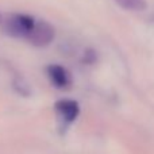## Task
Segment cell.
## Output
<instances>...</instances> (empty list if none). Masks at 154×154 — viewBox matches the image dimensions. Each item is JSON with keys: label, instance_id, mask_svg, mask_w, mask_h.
<instances>
[{"label": "cell", "instance_id": "obj_1", "mask_svg": "<svg viewBox=\"0 0 154 154\" xmlns=\"http://www.w3.org/2000/svg\"><path fill=\"white\" fill-rule=\"evenodd\" d=\"M35 19L27 14H11L2 20L5 34L14 38H26L34 27Z\"/></svg>", "mask_w": 154, "mask_h": 154}, {"label": "cell", "instance_id": "obj_2", "mask_svg": "<svg viewBox=\"0 0 154 154\" xmlns=\"http://www.w3.org/2000/svg\"><path fill=\"white\" fill-rule=\"evenodd\" d=\"M54 37H56V30L50 23L45 20H35L34 27L29 32L26 39L35 48H46L53 42Z\"/></svg>", "mask_w": 154, "mask_h": 154}, {"label": "cell", "instance_id": "obj_3", "mask_svg": "<svg viewBox=\"0 0 154 154\" xmlns=\"http://www.w3.org/2000/svg\"><path fill=\"white\" fill-rule=\"evenodd\" d=\"M56 112L65 123H72L80 114V107L77 101L70 100V99H62L57 101L56 104Z\"/></svg>", "mask_w": 154, "mask_h": 154}, {"label": "cell", "instance_id": "obj_4", "mask_svg": "<svg viewBox=\"0 0 154 154\" xmlns=\"http://www.w3.org/2000/svg\"><path fill=\"white\" fill-rule=\"evenodd\" d=\"M48 76L50 79L51 84L57 88H66L70 84V77L66 69L60 65H50L48 68Z\"/></svg>", "mask_w": 154, "mask_h": 154}, {"label": "cell", "instance_id": "obj_5", "mask_svg": "<svg viewBox=\"0 0 154 154\" xmlns=\"http://www.w3.org/2000/svg\"><path fill=\"white\" fill-rule=\"evenodd\" d=\"M122 8L128 11H143L147 7L146 0H115Z\"/></svg>", "mask_w": 154, "mask_h": 154}, {"label": "cell", "instance_id": "obj_6", "mask_svg": "<svg viewBox=\"0 0 154 154\" xmlns=\"http://www.w3.org/2000/svg\"><path fill=\"white\" fill-rule=\"evenodd\" d=\"M2 20H3V18H2V15H0V24H2Z\"/></svg>", "mask_w": 154, "mask_h": 154}]
</instances>
